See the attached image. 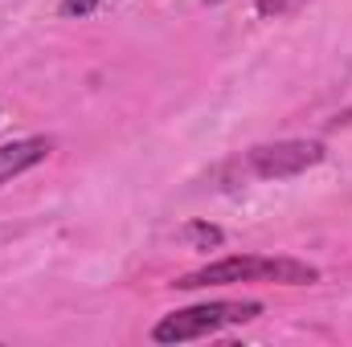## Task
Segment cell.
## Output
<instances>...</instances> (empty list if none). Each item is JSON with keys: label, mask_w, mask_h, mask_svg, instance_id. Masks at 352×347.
<instances>
[{"label": "cell", "mask_w": 352, "mask_h": 347, "mask_svg": "<svg viewBox=\"0 0 352 347\" xmlns=\"http://www.w3.org/2000/svg\"><path fill=\"white\" fill-rule=\"evenodd\" d=\"M234 282L311 286V282H320V270L295 258H250V254H238V258L209 261V265H201L192 274H180L173 286L176 290H201V286H234Z\"/></svg>", "instance_id": "6da1fadb"}, {"label": "cell", "mask_w": 352, "mask_h": 347, "mask_svg": "<svg viewBox=\"0 0 352 347\" xmlns=\"http://www.w3.org/2000/svg\"><path fill=\"white\" fill-rule=\"evenodd\" d=\"M258 315H263V302H254V298H246V302H201V307H184V311L164 315L152 327V339L156 344H188V339L217 335L221 327L250 323Z\"/></svg>", "instance_id": "7a4b0ae2"}, {"label": "cell", "mask_w": 352, "mask_h": 347, "mask_svg": "<svg viewBox=\"0 0 352 347\" xmlns=\"http://www.w3.org/2000/svg\"><path fill=\"white\" fill-rule=\"evenodd\" d=\"M324 160V143L320 139H278V143H263L250 152V168L263 180H287L307 168H316Z\"/></svg>", "instance_id": "3957f363"}, {"label": "cell", "mask_w": 352, "mask_h": 347, "mask_svg": "<svg viewBox=\"0 0 352 347\" xmlns=\"http://www.w3.org/2000/svg\"><path fill=\"white\" fill-rule=\"evenodd\" d=\"M50 152H54V143L41 139V135H33V139H16V143H0V184H8L12 176L29 172V168H37Z\"/></svg>", "instance_id": "277c9868"}, {"label": "cell", "mask_w": 352, "mask_h": 347, "mask_svg": "<svg viewBox=\"0 0 352 347\" xmlns=\"http://www.w3.org/2000/svg\"><path fill=\"white\" fill-rule=\"evenodd\" d=\"M184 237H188L192 246H201V250H209V246H221V241H226V233H221L217 225H205V221H192V225L184 229Z\"/></svg>", "instance_id": "5b68a950"}, {"label": "cell", "mask_w": 352, "mask_h": 347, "mask_svg": "<svg viewBox=\"0 0 352 347\" xmlns=\"http://www.w3.org/2000/svg\"><path fill=\"white\" fill-rule=\"evenodd\" d=\"M307 0H258V16L266 21H278V16H287V12H295V8H303Z\"/></svg>", "instance_id": "8992f818"}, {"label": "cell", "mask_w": 352, "mask_h": 347, "mask_svg": "<svg viewBox=\"0 0 352 347\" xmlns=\"http://www.w3.org/2000/svg\"><path fill=\"white\" fill-rule=\"evenodd\" d=\"M98 0H62V16H90Z\"/></svg>", "instance_id": "52a82bcc"}, {"label": "cell", "mask_w": 352, "mask_h": 347, "mask_svg": "<svg viewBox=\"0 0 352 347\" xmlns=\"http://www.w3.org/2000/svg\"><path fill=\"white\" fill-rule=\"evenodd\" d=\"M205 4H221V0H205Z\"/></svg>", "instance_id": "ba28073f"}]
</instances>
